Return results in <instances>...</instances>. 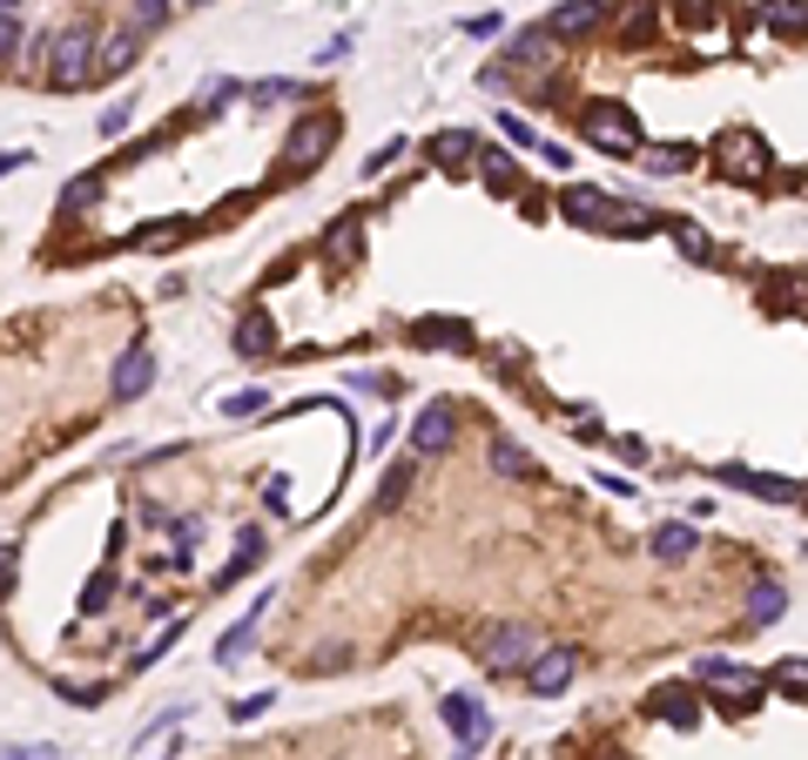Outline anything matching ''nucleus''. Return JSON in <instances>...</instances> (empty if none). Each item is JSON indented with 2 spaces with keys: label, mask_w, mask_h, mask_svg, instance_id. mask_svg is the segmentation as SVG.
<instances>
[{
  "label": "nucleus",
  "mask_w": 808,
  "mask_h": 760,
  "mask_svg": "<svg viewBox=\"0 0 808 760\" xmlns=\"http://www.w3.org/2000/svg\"><path fill=\"white\" fill-rule=\"evenodd\" d=\"M41 48H48V89L54 95H74V89H89V81H95V28L89 21L48 34Z\"/></svg>",
  "instance_id": "f257e3e1"
},
{
  "label": "nucleus",
  "mask_w": 808,
  "mask_h": 760,
  "mask_svg": "<svg viewBox=\"0 0 808 760\" xmlns=\"http://www.w3.org/2000/svg\"><path fill=\"white\" fill-rule=\"evenodd\" d=\"M580 135L607 155H640V115L620 102H587L580 108Z\"/></svg>",
  "instance_id": "f03ea898"
},
{
  "label": "nucleus",
  "mask_w": 808,
  "mask_h": 760,
  "mask_svg": "<svg viewBox=\"0 0 808 760\" xmlns=\"http://www.w3.org/2000/svg\"><path fill=\"white\" fill-rule=\"evenodd\" d=\"M338 148V115H310V122H297V135H290V148H283V176H310V168Z\"/></svg>",
  "instance_id": "7ed1b4c3"
},
{
  "label": "nucleus",
  "mask_w": 808,
  "mask_h": 760,
  "mask_svg": "<svg viewBox=\"0 0 808 760\" xmlns=\"http://www.w3.org/2000/svg\"><path fill=\"white\" fill-rule=\"evenodd\" d=\"M519 673H526V687H532L539 700H552V694H566V687H573L580 653H573V646H532V659H526Z\"/></svg>",
  "instance_id": "20e7f679"
},
{
  "label": "nucleus",
  "mask_w": 808,
  "mask_h": 760,
  "mask_svg": "<svg viewBox=\"0 0 808 760\" xmlns=\"http://www.w3.org/2000/svg\"><path fill=\"white\" fill-rule=\"evenodd\" d=\"M532 646H539V639H532L526 626H485V633H478V659L499 666V673H519V666L532 659Z\"/></svg>",
  "instance_id": "39448f33"
},
{
  "label": "nucleus",
  "mask_w": 808,
  "mask_h": 760,
  "mask_svg": "<svg viewBox=\"0 0 808 760\" xmlns=\"http://www.w3.org/2000/svg\"><path fill=\"white\" fill-rule=\"evenodd\" d=\"M721 176H742V183H762L768 176V142L735 128V135H721Z\"/></svg>",
  "instance_id": "423d86ee"
},
{
  "label": "nucleus",
  "mask_w": 808,
  "mask_h": 760,
  "mask_svg": "<svg viewBox=\"0 0 808 760\" xmlns=\"http://www.w3.org/2000/svg\"><path fill=\"white\" fill-rule=\"evenodd\" d=\"M438 714H445V727L458 733V760H472V753L485 747V733H493V727H485V714H478V700H472V694H445V700H438Z\"/></svg>",
  "instance_id": "0eeeda50"
},
{
  "label": "nucleus",
  "mask_w": 808,
  "mask_h": 760,
  "mask_svg": "<svg viewBox=\"0 0 808 760\" xmlns=\"http://www.w3.org/2000/svg\"><path fill=\"white\" fill-rule=\"evenodd\" d=\"M559 209H566V222H580V229H620V209H613L607 189H566Z\"/></svg>",
  "instance_id": "6e6552de"
},
{
  "label": "nucleus",
  "mask_w": 808,
  "mask_h": 760,
  "mask_svg": "<svg viewBox=\"0 0 808 760\" xmlns=\"http://www.w3.org/2000/svg\"><path fill=\"white\" fill-rule=\"evenodd\" d=\"M452 425H458V410H452L445 397H438V404H425V410H418V425H412V451H418V458H438V451L452 445Z\"/></svg>",
  "instance_id": "1a4fd4ad"
},
{
  "label": "nucleus",
  "mask_w": 808,
  "mask_h": 760,
  "mask_svg": "<svg viewBox=\"0 0 808 760\" xmlns=\"http://www.w3.org/2000/svg\"><path fill=\"white\" fill-rule=\"evenodd\" d=\"M721 478H727V485H742V491H755V498H768V504H795V498H801V485H795V478H775V471L721 465Z\"/></svg>",
  "instance_id": "9d476101"
},
{
  "label": "nucleus",
  "mask_w": 808,
  "mask_h": 760,
  "mask_svg": "<svg viewBox=\"0 0 808 760\" xmlns=\"http://www.w3.org/2000/svg\"><path fill=\"white\" fill-rule=\"evenodd\" d=\"M600 21H607V8H600V0H566V8H552L546 34H552V41H573V34H593Z\"/></svg>",
  "instance_id": "9b49d317"
},
{
  "label": "nucleus",
  "mask_w": 808,
  "mask_h": 760,
  "mask_svg": "<svg viewBox=\"0 0 808 760\" xmlns=\"http://www.w3.org/2000/svg\"><path fill=\"white\" fill-rule=\"evenodd\" d=\"M412 336H418L425 351H472V323L465 316H425Z\"/></svg>",
  "instance_id": "f8f14e48"
},
{
  "label": "nucleus",
  "mask_w": 808,
  "mask_h": 760,
  "mask_svg": "<svg viewBox=\"0 0 808 760\" xmlns=\"http://www.w3.org/2000/svg\"><path fill=\"white\" fill-rule=\"evenodd\" d=\"M148 377H155V357H148V344L122 351V364H115V397H142V391H148Z\"/></svg>",
  "instance_id": "ddd939ff"
},
{
  "label": "nucleus",
  "mask_w": 808,
  "mask_h": 760,
  "mask_svg": "<svg viewBox=\"0 0 808 760\" xmlns=\"http://www.w3.org/2000/svg\"><path fill=\"white\" fill-rule=\"evenodd\" d=\"M701 680H721L727 694H742V700L762 694V673H748V666H735V659H701Z\"/></svg>",
  "instance_id": "4468645a"
},
{
  "label": "nucleus",
  "mask_w": 808,
  "mask_h": 760,
  "mask_svg": "<svg viewBox=\"0 0 808 760\" xmlns=\"http://www.w3.org/2000/svg\"><path fill=\"white\" fill-rule=\"evenodd\" d=\"M412 478H418V451H404V458L384 471V491H377V504H371V512H377V519H384V512H397V498L412 491Z\"/></svg>",
  "instance_id": "2eb2a0df"
},
{
  "label": "nucleus",
  "mask_w": 808,
  "mask_h": 760,
  "mask_svg": "<svg viewBox=\"0 0 808 760\" xmlns=\"http://www.w3.org/2000/svg\"><path fill=\"white\" fill-rule=\"evenodd\" d=\"M263 613H270V593H257V606L242 613V626H229V633H222V646H216V659H222V666H229L236 653H250V639H257V620H263Z\"/></svg>",
  "instance_id": "dca6fc26"
},
{
  "label": "nucleus",
  "mask_w": 808,
  "mask_h": 760,
  "mask_svg": "<svg viewBox=\"0 0 808 760\" xmlns=\"http://www.w3.org/2000/svg\"><path fill=\"white\" fill-rule=\"evenodd\" d=\"M236 351H242V357H270V351H277V330H270V316H263V310H250V316H242V330H236Z\"/></svg>",
  "instance_id": "f3484780"
},
{
  "label": "nucleus",
  "mask_w": 808,
  "mask_h": 760,
  "mask_svg": "<svg viewBox=\"0 0 808 760\" xmlns=\"http://www.w3.org/2000/svg\"><path fill=\"white\" fill-rule=\"evenodd\" d=\"M646 552H654L661 565H681V559L694 552V525H661L654 539H646Z\"/></svg>",
  "instance_id": "a211bd4d"
},
{
  "label": "nucleus",
  "mask_w": 808,
  "mask_h": 760,
  "mask_svg": "<svg viewBox=\"0 0 808 760\" xmlns=\"http://www.w3.org/2000/svg\"><path fill=\"white\" fill-rule=\"evenodd\" d=\"M552 48H559V41H552L546 28H526V34H512V48H506V54H512L519 67H546V61H552Z\"/></svg>",
  "instance_id": "6ab92c4d"
},
{
  "label": "nucleus",
  "mask_w": 808,
  "mask_h": 760,
  "mask_svg": "<svg viewBox=\"0 0 808 760\" xmlns=\"http://www.w3.org/2000/svg\"><path fill=\"white\" fill-rule=\"evenodd\" d=\"M128 61H135V34L122 28L108 48H95V81H115V74H128Z\"/></svg>",
  "instance_id": "aec40b11"
},
{
  "label": "nucleus",
  "mask_w": 808,
  "mask_h": 760,
  "mask_svg": "<svg viewBox=\"0 0 808 760\" xmlns=\"http://www.w3.org/2000/svg\"><path fill=\"white\" fill-rule=\"evenodd\" d=\"M781 613H788V593H781L775 579H762V585H755V600H748V626H775Z\"/></svg>",
  "instance_id": "412c9836"
},
{
  "label": "nucleus",
  "mask_w": 808,
  "mask_h": 760,
  "mask_svg": "<svg viewBox=\"0 0 808 760\" xmlns=\"http://www.w3.org/2000/svg\"><path fill=\"white\" fill-rule=\"evenodd\" d=\"M646 714H654V720H674V727H694L701 714H694V700L687 694H674V687H661L654 700H646Z\"/></svg>",
  "instance_id": "4be33fe9"
},
{
  "label": "nucleus",
  "mask_w": 808,
  "mask_h": 760,
  "mask_svg": "<svg viewBox=\"0 0 808 760\" xmlns=\"http://www.w3.org/2000/svg\"><path fill=\"white\" fill-rule=\"evenodd\" d=\"M646 168H654V176H681V168H694V142H661V148H646Z\"/></svg>",
  "instance_id": "5701e85b"
},
{
  "label": "nucleus",
  "mask_w": 808,
  "mask_h": 760,
  "mask_svg": "<svg viewBox=\"0 0 808 760\" xmlns=\"http://www.w3.org/2000/svg\"><path fill=\"white\" fill-rule=\"evenodd\" d=\"M493 471H506V478H539L532 451H519L512 438H499V445H493Z\"/></svg>",
  "instance_id": "b1692460"
},
{
  "label": "nucleus",
  "mask_w": 808,
  "mask_h": 760,
  "mask_svg": "<svg viewBox=\"0 0 808 760\" xmlns=\"http://www.w3.org/2000/svg\"><path fill=\"white\" fill-rule=\"evenodd\" d=\"M250 565H263V532H242V539H236V559H229V572H222V585H229V579H242V572H250Z\"/></svg>",
  "instance_id": "393cba45"
},
{
  "label": "nucleus",
  "mask_w": 808,
  "mask_h": 760,
  "mask_svg": "<svg viewBox=\"0 0 808 760\" xmlns=\"http://www.w3.org/2000/svg\"><path fill=\"white\" fill-rule=\"evenodd\" d=\"M674 242H681V257H687V263H714V242H707L694 222H674Z\"/></svg>",
  "instance_id": "a878e982"
},
{
  "label": "nucleus",
  "mask_w": 808,
  "mask_h": 760,
  "mask_svg": "<svg viewBox=\"0 0 808 760\" xmlns=\"http://www.w3.org/2000/svg\"><path fill=\"white\" fill-rule=\"evenodd\" d=\"M162 21H169V0H135V21H128V34L142 41V34H155Z\"/></svg>",
  "instance_id": "bb28decb"
},
{
  "label": "nucleus",
  "mask_w": 808,
  "mask_h": 760,
  "mask_svg": "<svg viewBox=\"0 0 808 760\" xmlns=\"http://www.w3.org/2000/svg\"><path fill=\"white\" fill-rule=\"evenodd\" d=\"M432 155H438L445 168H465V155H478V142H472V135H438Z\"/></svg>",
  "instance_id": "cd10ccee"
},
{
  "label": "nucleus",
  "mask_w": 808,
  "mask_h": 760,
  "mask_svg": "<svg viewBox=\"0 0 808 760\" xmlns=\"http://www.w3.org/2000/svg\"><path fill=\"white\" fill-rule=\"evenodd\" d=\"M108 600H115V572H95L89 593H81V613H108Z\"/></svg>",
  "instance_id": "c85d7f7f"
},
{
  "label": "nucleus",
  "mask_w": 808,
  "mask_h": 760,
  "mask_svg": "<svg viewBox=\"0 0 808 760\" xmlns=\"http://www.w3.org/2000/svg\"><path fill=\"white\" fill-rule=\"evenodd\" d=\"M478 162H485V183H493L499 196H512V189H519V176H512V162H506V155H478Z\"/></svg>",
  "instance_id": "c756f323"
},
{
  "label": "nucleus",
  "mask_w": 808,
  "mask_h": 760,
  "mask_svg": "<svg viewBox=\"0 0 808 760\" xmlns=\"http://www.w3.org/2000/svg\"><path fill=\"white\" fill-rule=\"evenodd\" d=\"M620 34H626V41H646V34H654V0H640V8L620 21Z\"/></svg>",
  "instance_id": "7c9ffc66"
},
{
  "label": "nucleus",
  "mask_w": 808,
  "mask_h": 760,
  "mask_svg": "<svg viewBox=\"0 0 808 760\" xmlns=\"http://www.w3.org/2000/svg\"><path fill=\"white\" fill-rule=\"evenodd\" d=\"M263 410V391H236V397H222V417H257Z\"/></svg>",
  "instance_id": "2f4dec72"
},
{
  "label": "nucleus",
  "mask_w": 808,
  "mask_h": 760,
  "mask_svg": "<svg viewBox=\"0 0 808 760\" xmlns=\"http://www.w3.org/2000/svg\"><path fill=\"white\" fill-rule=\"evenodd\" d=\"M768 21H775L781 34H801V0H781V8H768Z\"/></svg>",
  "instance_id": "473e14b6"
},
{
  "label": "nucleus",
  "mask_w": 808,
  "mask_h": 760,
  "mask_svg": "<svg viewBox=\"0 0 808 760\" xmlns=\"http://www.w3.org/2000/svg\"><path fill=\"white\" fill-rule=\"evenodd\" d=\"M14 48H21V21H14V14H0V67L14 61Z\"/></svg>",
  "instance_id": "72a5a7b5"
},
{
  "label": "nucleus",
  "mask_w": 808,
  "mask_h": 760,
  "mask_svg": "<svg viewBox=\"0 0 808 760\" xmlns=\"http://www.w3.org/2000/svg\"><path fill=\"white\" fill-rule=\"evenodd\" d=\"M95 196H102V183H68V196H61V202H68V209H89Z\"/></svg>",
  "instance_id": "f704fd0d"
},
{
  "label": "nucleus",
  "mask_w": 808,
  "mask_h": 760,
  "mask_svg": "<svg viewBox=\"0 0 808 760\" xmlns=\"http://www.w3.org/2000/svg\"><path fill=\"white\" fill-rule=\"evenodd\" d=\"M270 700H277V694H250V700H236V707H229V714H236V720H257V714H263V707H270Z\"/></svg>",
  "instance_id": "c9c22d12"
},
{
  "label": "nucleus",
  "mask_w": 808,
  "mask_h": 760,
  "mask_svg": "<svg viewBox=\"0 0 808 760\" xmlns=\"http://www.w3.org/2000/svg\"><path fill=\"white\" fill-rule=\"evenodd\" d=\"M397 155H404V142H384V148H377V155H371V162H364V168H371V176H384V168H391V162H397Z\"/></svg>",
  "instance_id": "e433bc0d"
},
{
  "label": "nucleus",
  "mask_w": 808,
  "mask_h": 760,
  "mask_svg": "<svg viewBox=\"0 0 808 760\" xmlns=\"http://www.w3.org/2000/svg\"><path fill=\"white\" fill-rule=\"evenodd\" d=\"M128 128V102H115V108H102V135H122Z\"/></svg>",
  "instance_id": "4c0bfd02"
},
{
  "label": "nucleus",
  "mask_w": 808,
  "mask_h": 760,
  "mask_svg": "<svg viewBox=\"0 0 808 760\" xmlns=\"http://www.w3.org/2000/svg\"><path fill=\"white\" fill-rule=\"evenodd\" d=\"M506 142H512V148H539V135H532L526 122H512V115H506Z\"/></svg>",
  "instance_id": "58836bf2"
},
{
  "label": "nucleus",
  "mask_w": 808,
  "mask_h": 760,
  "mask_svg": "<svg viewBox=\"0 0 808 760\" xmlns=\"http://www.w3.org/2000/svg\"><path fill=\"white\" fill-rule=\"evenodd\" d=\"M0 760H54V747H0Z\"/></svg>",
  "instance_id": "ea45409f"
},
{
  "label": "nucleus",
  "mask_w": 808,
  "mask_h": 760,
  "mask_svg": "<svg viewBox=\"0 0 808 760\" xmlns=\"http://www.w3.org/2000/svg\"><path fill=\"white\" fill-rule=\"evenodd\" d=\"M21 162H34V155H28V148H0V176H14Z\"/></svg>",
  "instance_id": "a19ab883"
},
{
  "label": "nucleus",
  "mask_w": 808,
  "mask_h": 760,
  "mask_svg": "<svg viewBox=\"0 0 808 760\" xmlns=\"http://www.w3.org/2000/svg\"><path fill=\"white\" fill-rule=\"evenodd\" d=\"M14 8H21V0H0V14H14Z\"/></svg>",
  "instance_id": "79ce46f5"
},
{
  "label": "nucleus",
  "mask_w": 808,
  "mask_h": 760,
  "mask_svg": "<svg viewBox=\"0 0 808 760\" xmlns=\"http://www.w3.org/2000/svg\"><path fill=\"white\" fill-rule=\"evenodd\" d=\"M189 8H209V0H189Z\"/></svg>",
  "instance_id": "37998d69"
}]
</instances>
